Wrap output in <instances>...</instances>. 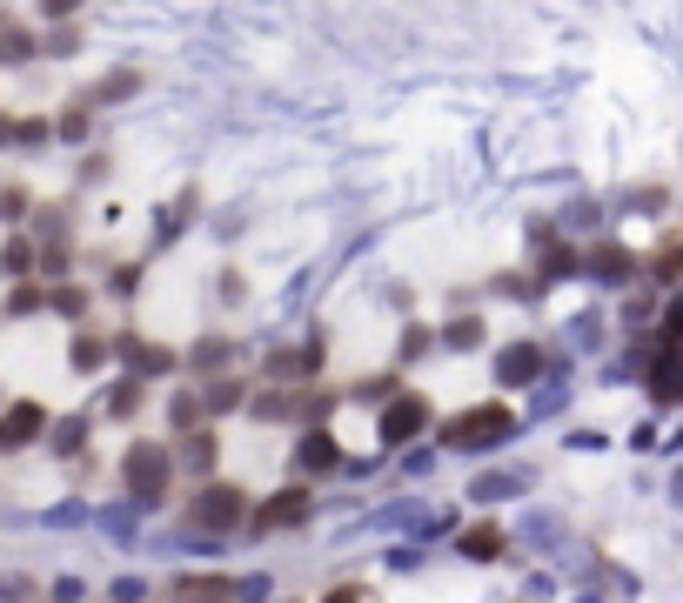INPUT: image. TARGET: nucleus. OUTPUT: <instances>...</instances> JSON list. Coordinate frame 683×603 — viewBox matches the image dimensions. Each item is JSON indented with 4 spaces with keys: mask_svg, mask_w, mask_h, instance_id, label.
Instances as JSON below:
<instances>
[{
    "mask_svg": "<svg viewBox=\"0 0 683 603\" xmlns=\"http://www.w3.org/2000/svg\"><path fill=\"white\" fill-rule=\"evenodd\" d=\"M248 416H255V423H302V409H295V389H282V382H262V389H248Z\"/></svg>",
    "mask_w": 683,
    "mask_h": 603,
    "instance_id": "2eb2a0df",
    "label": "nucleus"
},
{
    "mask_svg": "<svg viewBox=\"0 0 683 603\" xmlns=\"http://www.w3.org/2000/svg\"><path fill=\"white\" fill-rule=\"evenodd\" d=\"M88 0H41V21H74Z\"/></svg>",
    "mask_w": 683,
    "mask_h": 603,
    "instance_id": "7c9ffc66",
    "label": "nucleus"
},
{
    "mask_svg": "<svg viewBox=\"0 0 683 603\" xmlns=\"http://www.w3.org/2000/svg\"><path fill=\"white\" fill-rule=\"evenodd\" d=\"M677 275H683V242L670 235V242L650 255V282H663V289H677Z\"/></svg>",
    "mask_w": 683,
    "mask_h": 603,
    "instance_id": "a878e982",
    "label": "nucleus"
},
{
    "mask_svg": "<svg viewBox=\"0 0 683 603\" xmlns=\"http://www.w3.org/2000/svg\"><path fill=\"white\" fill-rule=\"evenodd\" d=\"M181 369H188V376H228V369H235V342H228V335H201L195 349H188V356H181Z\"/></svg>",
    "mask_w": 683,
    "mask_h": 603,
    "instance_id": "4468645a",
    "label": "nucleus"
},
{
    "mask_svg": "<svg viewBox=\"0 0 683 603\" xmlns=\"http://www.w3.org/2000/svg\"><path fill=\"white\" fill-rule=\"evenodd\" d=\"M429 349H442V335L429 329V322H409V329H402V362H422Z\"/></svg>",
    "mask_w": 683,
    "mask_h": 603,
    "instance_id": "bb28decb",
    "label": "nucleus"
},
{
    "mask_svg": "<svg viewBox=\"0 0 683 603\" xmlns=\"http://www.w3.org/2000/svg\"><path fill=\"white\" fill-rule=\"evenodd\" d=\"M322 603H369V590H362V583H335Z\"/></svg>",
    "mask_w": 683,
    "mask_h": 603,
    "instance_id": "473e14b6",
    "label": "nucleus"
},
{
    "mask_svg": "<svg viewBox=\"0 0 683 603\" xmlns=\"http://www.w3.org/2000/svg\"><path fill=\"white\" fill-rule=\"evenodd\" d=\"M288 463H295V476H302V483H322V476H335L349 456H342V443H335L329 423H315V429H302V436H295Z\"/></svg>",
    "mask_w": 683,
    "mask_h": 603,
    "instance_id": "0eeeda50",
    "label": "nucleus"
},
{
    "mask_svg": "<svg viewBox=\"0 0 683 603\" xmlns=\"http://www.w3.org/2000/svg\"><path fill=\"white\" fill-rule=\"evenodd\" d=\"M88 416H54V429H47V449L61 456V463H74V456H88Z\"/></svg>",
    "mask_w": 683,
    "mask_h": 603,
    "instance_id": "f3484780",
    "label": "nucleus"
},
{
    "mask_svg": "<svg viewBox=\"0 0 683 603\" xmlns=\"http://www.w3.org/2000/svg\"><path fill=\"white\" fill-rule=\"evenodd\" d=\"M67 362H74V376H94V369H108V362H114V335H101V329H74V342H67Z\"/></svg>",
    "mask_w": 683,
    "mask_h": 603,
    "instance_id": "dca6fc26",
    "label": "nucleus"
},
{
    "mask_svg": "<svg viewBox=\"0 0 683 603\" xmlns=\"http://www.w3.org/2000/svg\"><path fill=\"white\" fill-rule=\"evenodd\" d=\"M583 268H590L596 282H623V275L637 268V255H630V248H617V242H603V248H590V255H583Z\"/></svg>",
    "mask_w": 683,
    "mask_h": 603,
    "instance_id": "aec40b11",
    "label": "nucleus"
},
{
    "mask_svg": "<svg viewBox=\"0 0 683 603\" xmlns=\"http://www.w3.org/2000/svg\"><path fill=\"white\" fill-rule=\"evenodd\" d=\"M128 94H141V67H114V74H101L88 88V108H114V101H128Z\"/></svg>",
    "mask_w": 683,
    "mask_h": 603,
    "instance_id": "6ab92c4d",
    "label": "nucleus"
},
{
    "mask_svg": "<svg viewBox=\"0 0 683 603\" xmlns=\"http://www.w3.org/2000/svg\"><path fill=\"white\" fill-rule=\"evenodd\" d=\"M34 268H41V255H34L27 235H14V242L0 248V275H7V282H34Z\"/></svg>",
    "mask_w": 683,
    "mask_h": 603,
    "instance_id": "4be33fe9",
    "label": "nucleus"
},
{
    "mask_svg": "<svg viewBox=\"0 0 683 603\" xmlns=\"http://www.w3.org/2000/svg\"><path fill=\"white\" fill-rule=\"evenodd\" d=\"M275 603H302V597H275Z\"/></svg>",
    "mask_w": 683,
    "mask_h": 603,
    "instance_id": "c9c22d12",
    "label": "nucleus"
},
{
    "mask_svg": "<svg viewBox=\"0 0 683 603\" xmlns=\"http://www.w3.org/2000/svg\"><path fill=\"white\" fill-rule=\"evenodd\" d=\"M309 516H315V483L295 476V483H282L275 496H262V503L248 510V530L255 536H282V530H302Z\"/></svg>",
    "mask_w": 683,
    "mask_h": 603,
    "instance_id": "20e7f679",
    "label": "nucleus"
},
{
    "mask_svg": "<svg viewBox=\"0 0 683 603\" xmlns=\"http://www.w3.org/2000/svg\"><path fill=\"white\" fill-rule=\"evenodd\" d=\"M248 490L242 483H228V476H208V483H195V496H188V530L201 536H228V530H248Z\"/></svg>",
    "mask_w": 683,
    "mask_h": 603,
    "instance_id": "7ed1b4c3",
    "label": "nucleus"
},
{
    "mask_svg": "<svg viewBox=\"0 0 683 603\" xmlns=\"http://www.w3.org/2000/svg\"><path fill=\"white\" fill-rule=\"evenodd\" d=\"M47 309H54V315H88V289L61 282V289H47Z\"/></svg>",
    "mask_w": 683,
    "mask_h": 603,
    "instance_id": "cd10ccee",
    "label": "nucleus"
},
{
    "mask_svg": "<svg viewBox=\"0 0 683 603\" xmlns=\"http://www.w3.org/2000/svg\"><path fill=\"white\" fill-rule=\"evenodd\" d=\"M683 335V302H670V322H663V342H677Z\"/></svg>",
    "mask_w": 683,
    "mask_h": 603,
    "instance_id": "f704fd0d",
    "label": "nucleus"
},
{
    "mask_svg": "<svg viewBox=\"0 0 683 603\" xmlns=\"http://www.w3.org/2000/svg\"><path fill=\"white\" fill-rule=\"evenodd\" d=\"M114 356L128 362V376H141V382L175 376V369H181V356L168 349V342H148V335H134V329H121V335H114Z\"/></svg>",
    "mask_w": 683,
    "mask_h": 603,
    "instance_id": "6e6552de",
    "label": "nucleus"
},
{
    "mask_svg": "<svg viewBox=\"0 0 683 603\" xmlns=\"http://www.w3.org/2000/svg\"><path fill=\"white\" fill-rule=\"evenodd\" d=\"M349 396H355V402H369V409H382L389 396H402V382H396V369H382V376H362V382H349Z\"/></svg>",
    "mask_w": 683,
    "mask_h": 603,
    "instance_id": "393cba45",
    "label": "nucleus"
},
{
    "mask_svg": "<svg viewBox=\"0 0 683 603\" xmlns=\"http://www.w3.org/2000/svg\"><path fill=\"white\" fill-rule=\"evenodd\" d=\"M503 550H509V530H503V523H489V516L456 530V557H463V563H496Z\"/></svg>",
    "mask_w": 683,
    "mask_h": 603,
    "instance_id": "9b49d317",
    "label": "nucleus"
},
{
    "mask_svg": "<svg viewBox=\"0 0 683 603\" xmlns=\"http://www.w3.org/2000/svg\"><path fill=\"white\" fill-rule=\"evenodd\" d=\"M181 469H175V443H155V436H134L128 449H121V490L134 496V503H148V510H161L168 496H175Z\"/></svg>",
    "mask_w": 683,
    "mask_h": 603,
    "instance_id": "f03ea898",
    "label": "nucleus"
},
{
    "mask_svg": "<svg viewBox=\"0 0 683 603\" xmlns=\"http://www.w3.org/2000/svg\"><path fill=\"white\" fill-rule=\"evenodd\" d=\"M34 54V34L27 27H0V61H27Z\"/></svg>",
    "mask_w": 683,
    "mask_h": 603,
    "instance_id": "c85d7f7f",
    "label": "nucleus"
},
{
    "mask_svg": "<svg viewBox=\"0 0 683 603\" xmlns=\"http://www.w3.org/2000/svg\"><path fill=\"white\" fill-rule=\"evenodd\" d=\"M108 289H114V295H134V289H141V268H114Z\"/></svg>",
    "mask_w": 683,
    "mask_h": 603,
    "instance_id": "72a5a7b5",
    "label": "nucleus"
},
{
    "mask_svg": "<svg viewBox=\"0 0 683 603\" xmlns=\"http://www.w3.org/2000/svg\"><path fill=\"white\" fill-rule=\"evenodd\" d=\"M429 423H436L429 396H422V389H402V396H389L382 409H375V443L382 449H409Z\"/></svg>",
    "mask_w": 683,
    "mask_h": 603,
    "instance_id": "39448f33",
    "label": "nucleus"
},
{
    "mask_svg": "<svg viewBox=\"0 0 683 603\" xmlns=\"http://www.w3.org/2000/svg\"><path fill=\"white\" fill-rule=\"evenodd\" d=\"M208 423V409H201V382L195 389H168V436H188V429Z\"/></svg>",
    "mask_w": 683,
    "mask_h": 603,
    "instance_id": "a211bd4d",
    "label": "nucleus"
},
{
    "mask_svg": "<svg viewBox=\"0 0 683 603\" xmlns=\"http://www.w3.org/2000/svg\"><path fill=\"white\" fill-rule=\"evenodd\" d=\"M41 309H47V282H14V289H7V302H0V315H7V322L41 315Z\"/></svg>",
    "mask_w": 683,
    "mask_h": 603,
    "instance_id": "5701e85b",
    "label": "nucleus"
},
{
    "mask_svg": "<svg viewBox=\"0 0 683 603\" xmlns=\"http://www.w3.org/2000/svg\"><path fill=\"white\" fill-rule=\"evenodd\" d=\"M88 114H94V108H88V94H81V101H74V108L61 114V128H54V134H67V141H81V134H88Z\"/></svg>",
    "mask_w": 683,
    "mask_h": 603,
    "instance_id": "c756f323",
    "label": "nucleus"
},
{
    "mask_svg": "<svg viewBox=\"0 0 683 603\" xmlns=\"http://www.w3.org/2000/svg\"><path fill=\"white\" fill-rule=\"evenodd\" d=\"M516 409H509L503 396H489V402H469V409H456L449 423H436V443L442 449H456V456H489V449H503L516 443Z\"/></svg>",
    "mask_w": 683,
    "mask_h": 603,
    "instance_id": "f257e3e1",
    "label": "nucleus"
},
{
    "mask_svg": "<svg viewBox=\"0 0 683 603\" xmlns=\"http://www.w3.org/2000/svg\"><path fill=\"white\" fill-rule=\"evenodd\" d=\"M141 409H148V382H141V376H121L108 389V416H114V423H134Z\"/></svg>",
    "mask_w": 683,
    "mask_h": 603,
    "instance_id": "412c9836",
    "label": "nucleus"
},
{
    "mask_svg": "<svg viewBox=\"0 0 683 603\" xmlns=\"http://www.w3.org/2000/svg\"><path fill=\"white\" fill-rule=\"evenodd\" d=\"M0 215L21 222V215H27V188H0Z\"/></svg>",
    "mask_w": 683,
    "mask_h": 603,
    "instance_id": "2f4dec72",
    "label": "nucleus"
},
{
    "mask_svg": "<svg viewBox=\"0 0 683 603\" xmlns=\"http://www.w3.org/2000/svg\"><path fill=\"white\" fill-rule=\"evenodd\" d=\"M248 389H255V382L235 376V369H228V376H208V382H201V409H208V423H221V416L248 409Z\"/></svg>",
    "mask_w": 683,
    "mask_h": 603,
    "instance_id": "f8f14e48",
    "label": "nucleus"
},
{
    "mask_svg": "<svg viewBox=\"0 0 683 603\" xmlns=\"http://www.w3.org/2000/svg\"><path fill=\"white\" fill-rule=\"evenodd\" d=\"M175 443V469L181 476H195V483H208L221 469V429L215 423H201V429H188V436H168Z\"/></svg>",
    "mask_w": 683,
    "mask_h": 603,
    "instance_id": "1a4fd4ad",
    "label": "nucleus"
},
{
    "mask_svg": "<svg viewBox=\"0 0 683 603\" xmlns=\"http://www.w3.org/2000/svg\"><path fill=\"white\" fill-rule=\"evenodd\" d=\"M543 376V342H509L496 356V389H529Z\"/></svg>",
    "mask_w": 683,
    "mask_h": 603,
    "instance_id": "9d476101",
    "label": "nucleus"
},
{
    "mask_svg": "<svg viewBox=\"0 0 683 603\" xmlns=\"http://www.w3.org/2000/svg\"><path fill=\"white\" fill-rule=\"evenodd\" d=\"M47 429H54V409L34 396L21 402H0V456H21V449L47 443Z\"/></svg>",
    "mask_w": 683,
    "mask_h": 603,
    "instance_id": "423d86ee",
    "label": "nucleus"
},
{
    "mask_svg": "<svg viewBox=\"0 0 683 603\" xmlns=\"http://www.w3.org/2000/svg\"><path fill=\"white\" fill-rule=\"evenodd\" d=\"M442 335V349H456V356H463V349H483V315H456V322H449V329H436Z\"/></svg>",
    "mask_w": 683,
    "mask_h": 603,
    "instance_id": "b1692460",
    "label": "nucleus"
},
{
    "mask_svg": "<svg viewBox=\"0 0 683 603\" xmlns=\"http://www.w3.org/2000/svg\"><path fill=\"white\" fill-rule=\"evenodd\" d=\"M650 396L657 402H683V342H657V356H650Z\"/></svg>",
    "mask_w": 683,
    "mask_h": 603,
    "instance_id": "ddd939ff",
    "label": "nucleus"
}]
</instances>
